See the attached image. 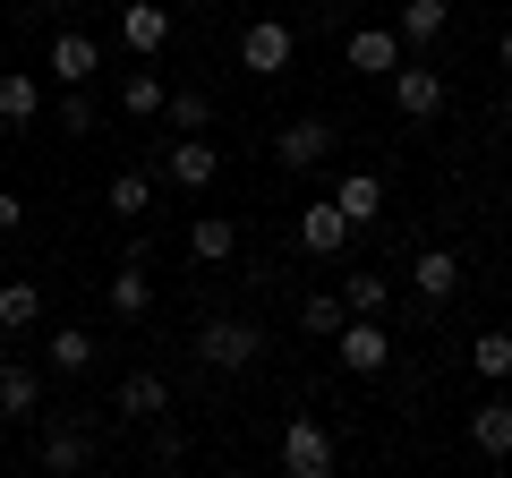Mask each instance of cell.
I'll list each match as a JSON object with an SVG mask.
<instances>
[{"label": "cell", "instance_id": "ac0fdd59", "mask_svg": "<svg viewBox=\"0 0 512 478\" xmlns=\"http://www.w3.org/2000/svg\"><path fill=\"white\" fill-rule=\"evenodd\" d=\"M333 205L350 214V231H367V222H384V180L376 171H350V180L333 188Z\"/></svg>", "mask_w": 512, "mask_h": 478}, {"label": "cell", "instance_id": "8fae6325", "mask_svg": "<svg viewBox=\"0 0 512 478\" xmlns=\"http://www.w3.org/2000/svg\"><path fill=\"white\" fill-rule=\"evenodd\" d=\"M120 43H128L137 60H154V52L171 43V9H154V0H128V9H120Z\"/></svg>", "mask_w": 512, "mask_h": 478}, {"label": "cell", "instance_id": "7402d4cb", "mask_svg": "<svg viewBox=\"0 0 512 478\" xmlns=\"http://www.w3.org/2000/svg\"><path fill=\"white\" fill-rule=\"evenodd\" d=\"M163 120H171L180 137H205V129H214V94H197V86H171Z\"/></svg>", "mask_w": 512, "mask_h": 478}, {"label": "cell", "instance_id": "f546056e", "mask_svg": "<svg viewBox=\"0 0 512 478\" xmlns=\"http://www.w3.org/2000/svg\"><path fill=\"white\" fill-rule=\"evenodd\" d=\"M60 129H69V137H94V94H86V86H69V103H60Z\"/></svg>", "mask_w": 512, "mask_h": 478}, {"label": "cell", "instance_id": "8992f818", "mask_svg": "<svg viewBox=\"0 0 512 478\" xmlns=\"http://www.w3.org/2000/svg\"><path fill=\"white\" fill-rule=\"evenodd\" d=\"M282 470L291 478H325L333 470V427L325 419H282Z\"/></svg>", "mask_w": 512, "mask_h": 478}, {"label": "cell", "instance_id": "cb8c5ba5", "mask_svg": "<svg viewBox=\"0 0 512 478\" xmlns=\"http://www.w3.org/2000/svg\"><path fill=\"white\" fill-rule=\"evenodd\" d=\"M299 325H308L316 342H333V333L350 325V299L342 291H308V299H299Z\"/></svg>", "mask_w": 512, "mask_h": 478}, {"label": "cell", "instance_id": "603a6c76", "mask_svg": "<svg viewBox=\"0 0 512 478\" xmlns=\"http://www.w3.org/2000/svg\"><path fill=\"white\" fill-rule=\"evenodd\" d=\"M342 299H350V316H384V308H393V274H376V265H359V274L342 282Z\"/></svg>", "mask_w": 512, "mask_h": 478}, {"label": "cell", "instance_id": "836d02e7", "mask_svg": "<svg viewBox=\"0 0 512 478\" xmlns=\"http://www.w3.org/2000/svg\"><path fill=\"white\" fill-rule=\"evenodd\" d=\"M504 129H512V94H504Z\"/></svg>", "mask_w": 512, "mask_h": 478}, {"label": "cell", "instance_id": "4316f807", "mask_svg": "<svg viewBox=\"0 0 512 478\" xmlns=\"http://www.w3.org/2000/svg\"><path fill=\"white\" fill-rule=\"evenodd\" d=\"M103 205H111V214H128V222H137V214H146V205H154V180H146V171H111Z\"/></svg>", "mask_w": 512, "mask_h": 478}, {"label": "cell", "instance_id": "4fadbf2b", "mask_svg": "<svg viewBox=\"0 0 512 478\" xmlns=\"http://www.w3.org/2000/svg\"><path fill=\"white\" fill-rule=\"evenodd\" d=\"M111 410H120V419H163V410H171V385H163L154 368H128V376H120V402H111Z\"/></svg>", "mask_w": 512, "mask_h": 478}, {"label": "cell", "instance_id": "f1b7e54d", "mask_svg": "<svg viewBox=\"0 0 512 478\" xmlns=\"http://www.w3.org/2000/svg\"><path fill=\"white\" fill-rule=\"evenodd\" d=\"M94 350H103V342H94L86 325H60V333H52V368L77 376V368H94Z\"/></svg>", "mask_w": 512, "mask_h": 478}, {"label": "cell", "instance_id": "6da1fadb", "mask_svg": "<svg viewBox=\"0 0 512 478\" xmlns=\"http://www.w3.org/2000/svg\"><path fill=\"white\" fill-rule=\"evenodd\" d=\"M188 350H197L214 376H239V368H256V359H265V333H256L248 316H205V325L188 333Z\"/></svg>", "mask_w": 512, "mask_h": 478}, {"label": "cell", "instance_id": "4dcf8cb0", "mask_svg": "<svg viewBox=\"0 0 512 478\" xmlns=\"http://www.w3.org/2000/svg\"><path fill=\"white\" fill-rule=\"evenodd\" d=\"M18 222H26V205H18V197H9V188H0V239L18 231Z\"/></svg>", "mask_w": 512, "mask_h": 478}, {"label": "cell", "instance_id": "2e32d148", "mask_svg": "<svg viewBox=\"0 0 512 478\" xmlns=\"http://www.w3.org/2000/svg\"><path fill=\"white\" fill-rule=\"evenodd\" d=\"M35 410H43V368L9 359V368H0V419H35Z\"/></svg>", "mask_w": 512, "mask_h": 478}, {"label": "cell", "instance_id": "d6a6232c", "mask_svg": "<svg viewBox=\"0 0 512 478\" xmlns=\"http://www.w3.org/2000/svg\"><path fill=\"white\" fill-rule=\"evenodd\" d=\"M52 9H94V0H52Z\"/></svg>", "mask_w": 512, "mask_h": 478}, {"label": "cell", "instance_id": "83f0119b", "mask_svg": "<svg viewBox=\"0 0 512 478\" xmlns=\"http://www.w3.org/2000/svg\"><path fill=\"white\" fill-rule=\"evenodd\" d=\"M171 103V86L154 69H137V77H120V111H137V120H154V111Z\"/></svg>", "mask_w": 512, "mask_h": 478}, {"label": "cell", "instance_id": "5b68a950", "mask_svg": "<svg viewBox=\"0 0 512 478\" xmlns=\"http://www.w3.org/2000/svg\"><path fill=\"white\" fill-rule=\"evenodd\" d=\"M299 60V35L282 18H248V35H239V69L248 77H282Z\"/></svg>", "mask_w": 512, "mask_h": 478}, {"label": "cell", "instance_id": "7a4b0ae2", "mask_svg": "<svg viewBox=\"0 0 512 478\" xmlns=\"http://www.w3.org/2000/svg\"><path fill=\"white\" fill-rule=\"evenodd\" d=\"M384 86H393V111H402V120H436V111L453 103V86H444L436 60H402V69L384 77Z\"/></svg>", "mask_w": 512, "mask_h": 478}, {"label": "cell", "instance_id": "ba28073f", "mask_svg": "<svg viewBox=\"0 0 512 478\" xmlns=\"http://www.w3.org/2000/svg\"><path fill=\"white\" fill-rule=\"evenodd\" d=\"M333 146H342V137H333L325 120H291V129L274 137V163H282V171H325Z\"/></svg>", "mask_w": 512, "mask_h": 478}, {"label": "cell", "instance_id": "e0dca14e", "mask_svg": "<svg viewBox=\"0 0 512 478\" xmlns=\"http://www.w3.org/2000/svg\"><path fill=\"white\" fill-rule=\"evenodd\" d=\"M103 291H111V316H120V325H137V316L154 308V274H146V265H137V257H128L120 274L103 282Z\"/></svg>", "mask_w": 512, "mask_h": 478}, {"label": "cell", "instance_id": "277c9868", "mask_svg": "<svg viewBox=\"0 0 512 478\" xmlns=\"http://www.w3.org/2000/svg\"><path fill=\"white\" fill-rule=\"evenodd\" d=\"M333 359H342L350 376H384V368H393V333H384V316H350V325L333 333Z\"/></svg>", "mask_w": 512, "mask_h": 478}, {"label": "cell", "instance_id": "30bf717a", "mask_svg": "<svg viewBox=\"0 0 512 478\" xmlns=\"http://www.w3.org/2000/svg\"><path fill=\"white\" fill-rule=\"evenodd\" d=\"M94 69H103V43L77 35V26H60L52 35V86H94Z\"/></svg>", "mask_w": 512, "mask_h": 478}, {"label": "cell", "instance_id": "9c48e42d", "mask_svg": "<svg viewBox=\"0 0 512 478\" xmlns=\"http://www.w3.org/2000/svg\"><path fill=\"white\" fill-rule=\"evenodd\" d=\"M299 248H308V257H342V248H350V214L333 197L299 205Z\"/></svg>", "mask_w": 512, "mask_h": 478}, {"label": "cell", "instance_id": "5bb4252c", "mask_svg": "<svg viewBox=\"0 0 512 478\" xmlns=\"http://www.w3.org/2000/svg\"><path fill=\"white\" fill-rule=\"evenodd\" d=\"M410 291L419 299H453L461 291V257L453 248H419V257H410Z\"/></svg>", "mask_w": 512, "mask_h": 478}, {"label": "cell", "instance_id": "9a60e30c", "mask_svg": "<svg viewBox=\"0 0 512 478\" xmlns=\"http://www.w3.org/2000/svg\"><path fill=\"white\" fill-rule=\"evenodd\" d=\"M444 26H453V0H402V9H393V35H402L410 52H419V43H436Z\"/></svg>", "mask_w": 512, "mask_h": 478}, {"label": "cell", "instance_id": "52a82bcc", "mask_svg": "<svg viewBox=\"0 0 512 478\" xmlns=\"http://www.w3.org/2000/svg\"><path fill=\"white\" fill-rule=\"evenodd\" d=\"M342 60H350V69H359V77H393V69H402V60H410V43L393 35V26H359V35L342 43Z\"/></svg>", "mask_w": 512, "mask_h": 478}, {"label": "cell", "instance_id": "7c38bea8", "mask_svg": "<svg viewBox=\"0 0 512 478\" xmlns=\"http://www.w3.org/2000/svg\"><path fill=\"white\" fill-rule=\"evenodd\" d=\"M188 257L197 265H231L239 257V222L231 214H188Z\"/></svg>", "mask_w": 512, "mask_h": 478}, {"label": "cell", "instance_id": "3957f363", "mask_svg": "<svg viewBox=\"0 0 512 478\" xmlns=\"http://www.w3.org/2000/svg\"><path fill=\"white\" fill-rule=\"evenodd\" d=\"M163 180L180 188V197H205V188L222 180V146L214 137H171L163 146Z\"/></svg>", "mask_w": 512, "mask_h": 478}, {"label": "cell", "instance_id": "1f68e13d", "mask_svg": "<svg viewBox=\"0 0 512 478\" xmlns=\"http://www.w3.org/2000/svg\"><path fill=\"white\" fill-rule=\"evenodd\" d=\"M495 69H504V77H512V26H504V43H495Z\"/></svg>", "mask_w": 512, "mask_h": 478}, {"label": "cell", "instance_id": "d6986e66", "mask_svg": "<svg viewBox=\"0 0 512 478\" xmlns=\"http://www.w3.org/2000/svg\"><path fill=\"white\" fill-rule=\"evenodd\" d=\"M43 111V77H26V69H0V129H26Z\"/></svg>", "mask_w": 512, "mask_h": 478}, {"label": "cell", "instance_id": "ffe728a7", "mask_svg": "<svg viewBox=\"0 0 512 478\" xmlns=\"http://www.w3.org/2000/svg\"><path fill=\"white\" fill-rule=\"evenodd\" d=\"M470 444L487 461H512V402H478L470 410Z\"/></svg>", "mask_w": 512, "mask_h": 478}, {"label": "cell", "instance_id": "d4e9b609", "mask_svg": "<svg viewBox=\"0 0 512 478\" xmlns=\"http://www.w3.org/2000/svg\"><path fill=\"white\" fill-rule=\"evenodd\" d=\"M43 316V282H0V333H26Z\"/></svg>", "mask_w": 512, "mask_h": 478}, {"label": "cell", "instance_id": "44dd1931", "mask_svg": "<svg viewBox=\"0 0 512 478\" xmlns=\"http://www.w3.org/2000/svg\"><path fill=\"white\" fill-rule=\"evenodd\" d=\"M86 461H94V436H86V427H52V436H43V470H52V478H77Z\"/></svg>", "mask_w": 512, "mask_h": 478}, {"label": "cell", "instance_id": "484cf974", "mask_svg": "<svg viewBox=\"0 0 512 478\" xmlns=\"http://www.w3.org/2000/svg\"><path fill=\"white\" fill-rule=\"evenodd\" d=\"M470 368L487 376V385H504V376H512V333H504V325H487V333L470 342Z\"/></svg>", "mask_w": 512, "mask_h": 478}]
</instances>
